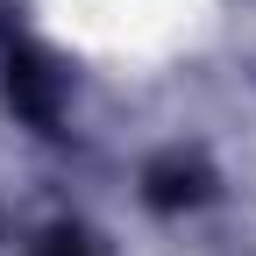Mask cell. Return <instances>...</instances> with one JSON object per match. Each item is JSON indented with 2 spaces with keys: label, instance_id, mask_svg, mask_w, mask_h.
Returning a JSON list of instances; mask_svg holds the SVG:
<instances>
[{
  "label": "cell",
  "instance_id": "6da1fadb",
  "mask_svg": "<svg viewBox=\"0 0 256 256\" xmlns=\"http://www.w3.org/2000/svg\"><path fill=\"white\" fill-rule=\"evenodd\" d=\"M57 100H64V86H57V72H50L43 57H14L8 64V107H22L36 128L57 121Z\"/></svg>",
  "mask_w": 256,
  "mask_h": 256
},
{
  "label": "cell",
  "instance_id": "7a4b0ae2",
  "mask_svg": "<svg viewBox=\"0 0 256 256\" xmlns=\"http://www.w3.org/2000/svg\"><path fill=\"white\" fill-rule=\"evenodd\" d=\"M150 200L156 206L206 200V164H200V156H164V164H150Z\"/></svg>",
  "mask_w": 256,
  "mask_h": 256
},
{
  "label": "cell",
  "instance_id": "3957f363",
  "mask_svg": "<svg viewBox=\"0 0 256 256\" xmlns=\"http://www.w3.org/2000/svg\"><path fill=\"white\" fill-rule=\"evenodd\" d=\"M36 256H100V249H92V235H78V228H57Z\"/></svg>",
  "mask_w": 256,
  "mask_h": 256
}]
</instances>
